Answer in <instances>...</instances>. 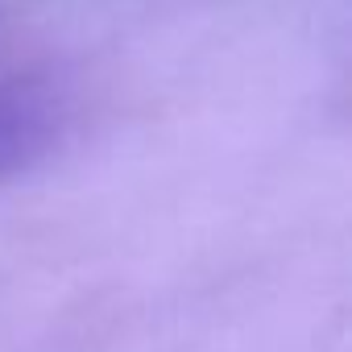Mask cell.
Instances as JSON below:
<instances>
[{
	"label": "cell",
	"mask_w": 352,
	"mask_h": 352,
	"mask_svg": "<svg viewBox=\"0 0 352 352\" xmlns=\"http://www.w3.org/2000/svg\"><path fill=\"white\" fill-rule=\"evenodd\" d=\"M63 129V100L34 79L0 83V183L34 166Z\"/></svg>",
	"instance_id": "1"
}]
</instances>
